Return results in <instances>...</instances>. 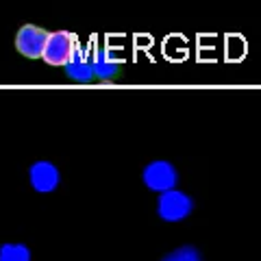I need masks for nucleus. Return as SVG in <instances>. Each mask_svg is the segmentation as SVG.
<instances>
[{
	"label": "nucleus",
	"instance_id": "6",
	"mask_svg": "<svg viewBox=\"0 0 261 261\" xmlns=\"http://www.w3.org/2000/svg\"><path fill=\"white\" fill-rule=\"evenodd\" d=\"M92 70L94 79L98 81H113L118 79L122 70V59L118 55H113L111 48H96L92 53Z\"/></svg>",
	"mask_w": 261,
	"mask_h": 261
},
{
	"label": "nucleus",
	"instance_id": "4",
	"mask_svg": "<svg viewBox=\"0 0 261 261\" xmlns=\"http://www.w3.org/2000/svg\"><path fill=\"white\" fill-rule=\"evenodd\" d=\"M46 37L48 31L35 27V24H24L15 35V48H18L20 55L29 57V59H42Z\"/></svg>",
	"mask_w": 261,
	"mask_h": 261
},
{
	"label": "nucleus",
	"instance_id": "8",
	"mask_svg": "<svg viewBox=\"0 0 261 261\" xmlns=\"http://www.w3.org/2000/svg\"><path fill=\"white\" fill-rule=\"evenodd\" d=\"M0 261H31V250L24 244H3Z\"/></svg>",
	"mask_w": 261,
	"mask_h": 261
},
{
	"label": "nucleus",
	"instance_id": "5",
	"mask_svg": "<svg viewBox=\"0 0 261 261\" xmlns=\"http://www.w3.org/2000/svg\"><path fill=\"white\" fill-rule=\"evenodd\" d=\"M29 178H31L33 190L39 192V194L55 192L61 183L59 170H57V166L50 161H35L29 170Z\"/></svg>",
	"mask_w": 261,
	"mask_h": 261
},
{
	"label": "nucleus",
	"instance_id": "1",
	"mask_svg": "<svg viewBox=\"0 0 261 261\" xmlns=\"http://www.w3.org/2000/svg\"><path fill=\"white\" fill-rule=\"evenodd\" d=\"M79 37L70 31H55L48 33L46 44H44V53L42 59L48 65H65L70 61V57L74 55V50L79 48Z\"/></svg>",
	"mask_w": 261,
	"mask_h": 261
},
{
	"label": "nucleus",
	"instance_id": "3",
	"mask_svg": "<svg viewBox=\"0 0 261 261\" xmlns=\"http://www.w3.org/2000/svg\"><path fill=\"white\" fill-rule=\"evenodd\" d=\"M142 181L152 192H166V190H172V187H176L178 174H176V168L170 161L157 159V161H150L148 166L144 168Z\"/></svg>",
	"mask_w": 261,
	"mask_h": 261
},
{
	"label": "nucleus",
	"instance_id": "7",
	"mask_svg": "<svg viewBox=\"0 0 261 261\" xmlns=\"http://www.w3.org/2000/svg\"><path fill=\"white\" fill-rule=\"evenodd\" d=\"M65 68V74H68V79L76 81V83H94V70H92V53L87 50V48H76L74 55L70 57V61L63 65Z\"/></svg>",
	"mask_w": 261,
	"mask_h": 261
},
{
	"label": "nucleus",
	"instance_id": "9",
	"mask_svg": "<svg viewBox=\"0 0 261 261\" xmlns=\"http://www.w3.org/2000/svg\"><path fill=\"white\" fill-rule=\"evenodd\" d=\"M161 261H202V257H200L198 248H194V246H181V248L172 250L170 255H166Z\"/></svg>",
	"mask_w": 261,
	"mask_h": 261
},
{
	"label": "nucleus",
	"instance_id": "2",
	"mask_svg": "<svg viewBox=\"0 0 261 261\" xmlns=\"http://www.w3.org/2000/svg\"><path fill=\"white\" fill-rule=\"evenodd\" d=\"M192 211H194V200L185 192L176 190V187L159 192L157 214L163 222H181V220H185Z\"/></svg>",
	"mask_w": 261,
	"mask_h": 261
}]
</instances>
